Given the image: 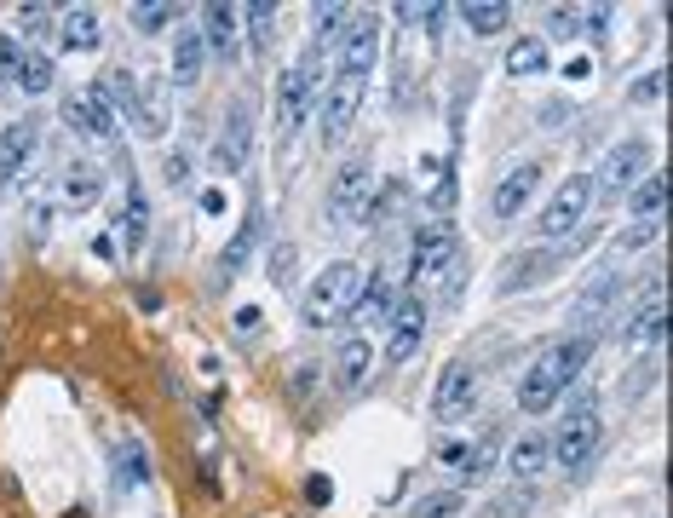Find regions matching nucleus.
<instances>
[{"mask_svg":"<svg viewBox=\"0 0 673 518\" xmlns=\"http://www.w3.org/2000/svg\"><path fill=\"white\" fill-rule=\"evenodd\" d=\"M587 357H593V334H570V340L547 346V352H541V363L518 380V409H524V415L553 409V403L564 398V386L581 375V363H587Z\"/></svg>","mask_w":673,"mask_h":518,"instance_id":"obj_1","label":"nucleus"},{"mask_svg":"<svg viewBox=\"0 0 673 518\" xmlns=\"http://www.w3.org/2000/svg\"><path fill=\"white\" fill-rule=\"evenodd\" d=\"M363 288H369V271H363V265H351V259H334V265H328V271H317V277H311V288H305L300 323H305V329H334L340 317H351V311H357Z\"/></svg>","mask_w":673,"mask_h":518,"instance_id":"obj_2","label":"nucleus"},{"mask_svg":"<svg viewBox=\"0 0 673 518\" xmlns=\"http://www.w3.org/2000/svg\"><path fill=\"white\" fill-rule=\"evenodd\" d=\"M409 277H415V283H443L449 300L461 294V236H455V225H426V231L415 236Z\"/></svg>","mask_w":673,"mask_h":518,"instance_id":"obj_3","label":"nucleus"},{"mask_svg":"<svg viewBox=\"0 0 673 518\" xmlns=\"http://www.w3.org/2000/svg\"><path fill=\"white\" fill-rule=\"evenodd\" d=\"M323 70H328V52L323 47H305V58L282 75V87H277V127H282V139H294V133L305 127V116H311V93L323 87Z\"/></svg>","mask_w":673,"mask_h":518,"instance_id":"obj_4","label":"nucleus"},{"mask_svg":"<svg viewBox=\"0 0 673 518\" xmlns=\"http://www.w3.org/2000/svg\"><path fill=\"white\" fill-rule=\"evenodd\" d=\"M593 179L587 173H570V179H558V190L547 196V208H541V236L547 242H570V236L587 225V213H593Z\"/></svg>","mask_w":673,"mask_h":518,"instance_id":"obj_5","label":"nucleus"},{"mask_svg":"<svg viewBox=\"0 0 673 518\" xmlns=\"http://www.w3.org/2000/svg\"><path fill=\"white\" fill-rule=\"evenodd\" d=\"M553 444V461L564 472H581L587 461H593V449H599V409H593V398H576L570 409H564V421H558V438H547Z\"/></svg>","mask_w":673,"mask_h":518,"instance_id":"obj_6","label":"nucleus"},{"mask_svg":"<svg viewBox=\"0 0 673 518\" xmlns=\"http://www.w3.org/2000/svg\"><path fill=\"white\" fill-rule=\"evenodd\" d=\"M328 52H334V64H340L346 81H369L374 58H380V18H374V12H351L346 29H340V41Z\"/></svg>","mask_w":673,"mask_h":518,"instance_id":"obj_7","label":"nucleus"},{"mask_svg":"<svg viewBox=\"0 0 673 518\" xmlns=\"http://www.w3.org/2000/svg\"><path fill=\"white\" fill-rule=\"evenodd\" d=\"M369 190H374V173L363 156H351L340 173H334V190H328V213H334V225H357L363 213H369Z\"/></svg>","mask_w":673,"mask_h":518,"instance_id":"obj_8","label":"nucleus"},{"mask_svg":"<svg viewBox=\"0 0 673 518\" xmlns=\"http://www.w3.org/2000/svg\"><path fill=\"white\" fill-rule=\"evenodd\" d=\"M645 139H622L610 156H604V167L593 173V196H627V190L645 179Z\"/></svg>","mask_w":673,"mask_h":518,"instance_id":"obj_9","label":"nucleus"},{"mask_svg":"<svg viewBox=\"0 0 673 518\" xmlns=\"http://www.w3.org/2000/svg\"><path fill=\"white\" fill-rule=\"evenodd\" d=\"M478 409V369H466V363H449L438 375V392H432V415H438L443 426L466 421Z\"/></svg>","mask_w":673,"mask_h":518,"instance_id":"obj_10","label":"nucleus"},{"mask_svg":"<svg viewBox=\"0 0 673 518\" xmlns=\"http://www.w3.org/2000/svg\"><path fill=\"white\" fill-rule=\"evenodd\" d=\"M363 93H369V81L334 75V87H328V98H323V144H346L351 139L357 110H363Z\"/></svg>","mask_w":673,"mask_h":518,"instance_id":"obj_11","label":"nucleus"},{"mask_svg":"<svg viewBox=\"0 0 673 518\" xmlns=\"http://www.w3.org/2000/svg\"><path fill=\"white\" fill-rule=\"evenodd\" d=\"M535 190H541V162H518L507 179H495V190H489V219H501V225L518 219Z\"/></svg>","mask_w":673,"mask_h":518,"instance_id":"obj_12","label":"nucleus"},{"mask_svg":"<svg viewBox=\"0 0 673 518\" xmlns=\"http://www.w3.org/2000/svg\"><path fill=\"white\" fill-rule=\"evenodd\" d=\"M420 334H426V306H420V294L409 288V294H397L392 306V363H409V357L420 352Z\"/></svg>","mask_w":673,"mask_h":518,"instance_id":"obj_13","label":"nucleus"},{"mask_svg":"<svg viewBox=\"0 0 673 518\" xmlns=\"http://www.w3.org/2000/svg\"><path fill=\"white\" fill-rule=\"evenodd\" d=\"M248 150H254V110H248V104H236L231 116H225L219 144H213V162L225 167V173H242V167H248Z\"/></svg>","mask_w":673,"mask_h":518,"instance_id":"obj_14","label":"nucleus"},{"mask_svg":"<svg viewBox=\"0 0 673 518\" xmlns=\"http://www.w3.org/2000/svg\"><path fill=\"white\" fill-rule=\"evenodd\" d=\"M58 116H64V127L87 133V139H110V133H116V116H110V104H104L93 87H87V93H70L58 104Z\"/></svg>","mask_w":673,"mask_h":518,"instance_id":"obj_15","label":"nucleus"},{"mask_svg":"<svg viewBox=\"0 0 673 518\" xmlns=\"http://www.w3.org/2000/svg\"><path fill=\"white\" fill-rule=\"evenodd\" d=\"M58 47L64 52H98L104 47V18H98V6H70V12H58Z\"/></svg>","mask_w":673,"mask_h":518,"instance_id":"obj_16","label":"nucleus"},{"mask_svg":"<svg viewBox=\"0 0 673 518\" xmlns=\"http://www.w3.org/2000/svg\"><path fill=\"white\" fill-rule=\"evenodd\" d=\"M236 29H242V6H219V0L202 6V29H196V35H202V47H208V52L231 58V52L242 47V35H236Z\"/></svg>","mask_w":673,"mask_h":518,"instance_id":"obj_17","label":"nucleus"},{"mask_svg":"<svg viewBox=\"0 0 673 518\" xmlns=\"http://www.w3.org/2000/svg\"><path fill=\"white\" fill-rule=\"evenodd\" d=\"M662 329H668V306H662V283H650L645 306L633 311V323L622 329L627 352H633V346H656V340H662Z\"/></svg>","mask_w":673,"mask_h":518,"instance_id":"obj_18","label":"nucleus"},{"mask_svg":"<svg viewBox=\"0 0 673 518\" xmlns=\"http://www.w3.org/2000/svg\"><path fill=\"white\" fill-rule=\"evenodd\" d=\"M259 231H265V213H248V219H242V231L225 242V254H219V288L242 277V265H248L254 248H259Z\"/></svg>","mask_w":673,"mask_h":518,"instance_id":"obj_19","label":"nucleus"},{"mask_svg":"<svg viewBox=\"0 0 673 518\" xmlns=\"http://www.w3.org/2000/svg\"><path fill=\"white\" fill-rule=\"evenodd\" d=\"M202 64H208L202 35H196V29H179V35H173V87H179V93H190V87L202 81Z\"/></svg>","mask_w":673,"mask_h":518,"instance_id":"obj_20","label":"nucleus"},{"mask_svg":"<svg viewBox=\"0 0 673 518\" xmlns=\"http://www.w3.org/2000/svg\"><path fill=\"white\" fill-rule=\"evenodd\" d=\"M507 467H512V478H518V484H530V478H541V472L553 467V444H547V432H524V438L512 444Z\"/></svg>","mask_w":673,"mask_h":518,"instance_id":"obj_21","label":"nucleus"},{"mask_svg":"<svg viewBox=\"0 0 673 518\" xmlns=\"http://www.w3.org/2000/svg\"><path fill=\"white\" fill-rule=\"evenodd\" d=\"M35 156V121H12L6 133H0V190L18 179V167Z\"/></svg>","mask_w":673,"mask_h":518,"instance_id":"obj_22","label":"nucleus"},{"mask_svg":"<svg viewBox=\"0 0 673 518\" xmlns=\"http://www.w3.org/2000/svg\"><path fill=\"white\" fill-rule=\"evenodd\" d=\"M116 236H121L127 254H139L144 236H150V202H144L139 185H127V202H121V213H116Z\"/></svg>","mask_w":673,"mask_h":518,"instance_id":"obj_23","label":"nucleus"},{"mask_svg":"<svg viewBox=\"0 0 673 518\" xmlns=\"http://www.w3.org/2000/svg\"><path fill=\"white\" fill-rule=\"evenodd\" d=\"M553 259L558 254H541V248H535V254H518V259H512V271L501 277V294H524L530 283L553 277Z\"/></svg>","mask_w":673,"mask_h":518,"instance_id":"obj_24","label":"nucleus"},{"mask_svg":"<svg viewBox=\"0 0 673 518\" xmlns=\"http://www.w3.org/2000/svg\"><path fill=\"white\" fill-rule=\"evenodd\" d=\"M461 18H466V29H472V35H501V29H507V18H512V6L507 0H472V6H461Z\"/></svg>","mask_w":673,"mask_h":518,"instance_id":"obj_25","label":"nucleus"},{"mask_svg":"<svg viewBox=\"0 0 673 518\" xmlns=\"http://www.w3.org/2000/svg\"><path fill=\"white\" fill-rule=\"evenodd\" d=\"M627 196H633V219H662V202H668V173H645V179L627 190Z\"/></svg>","mask_w":673,"mask_h":518,"instance_id":"obj_26","label":"nucleus"},{"mask_svg":"<svg viewBox=\"0 0 673 518\" xmlns=\"http://www.w3.org/2000/svg\"><path fill=\"white\" fill-rule=\"evenodd\" d=\"M334 363H340V380H346V386H363V380L374 375V352H369V340H363V334H357V340H346Z\"/></svg>","mask_w":673,"mask_h":518,"instance_id":"obj_27","label":"nucleus"},{"mask_svg":"<svg viewBox=\"0 0 673 518\" xmlns=\"http://www.w3.org/2000/svg\"><path fill=\"white\" fill-rule=\"evenodd\" d=\"M547 70V41L541 35H524L507 47V75H541Z\"/></svg>","mask_w":673,"mask_h":518,"instance_id":"obj_28","label":"nucleus"},{"mask_svg":"<svg viewBox=\"0 0 673 518\" xmlns=\"http://www.w3.org/2000/svg\"><path fill=\"white\" fill-rule=\"evenodd\" d=\"M98 196H104V179H98L93 167H70L64 173V202L70 208H93Z\"/></svg>","mask_w":673,"mask_h":518,"instance_id":"obj_29","label":"nucleus"},{"mask_svg":"<svg viewBox=\"0 0 673 518\" xmlns=\"http://www.w3.org/2000/svg\"><path fill=\"white\" fill-rule=\"evenodd\" d=\"M12 81H18L29 98L52 93V58H47V52H24V64H18V75H12Z\"/></svg>","mask_w":673,"mask_h":518,"instance_id":"obj_30","label":"nucleus"},{"mask_svg":"<svg viewBox=\"0 0 673 518\" xmlns=\"http://www.w3.org/2000/svg\"><path fill=\"white\" fill-rule=\"evenodd\" d=\"M93 93L104 98V104H121L127 116H139V87H133V75H127V70H110V75H104V81L93 87Z\"/></svg>","mask_w":673,"mask_h":518,"instance_id":"obj_31","label":"nucleus"},{"mask_svg":"<svg viewBox=\"0 0 673 518\" xmlns=\"http://www.w3.org/2000/svg\"><path fill=\"white\" fill-rule=\"evenodd\" d=\"M242 24H248V47L265 52V47H271V24H277V6H271V0H254V6H242Z\"/></svg>","mask_w":673,"mask_h":518,"instance_id":"obj_32","label":"nucleus"},{"mask_svg":"<svg viewBox=\"0 0 673 518\" xmlns=\"http://www.w3.org/2000/svg\"><path fill=\"white\" fill-rule=\"evenodd\" d=\"M346 18H351V6H317V41L311 47H334L340 41V29H346Z\"/></svg>","mask_w":673,"mask_h":518,"instance_id":"obj_33","label":"nucleus"},{"mask_svg":"<svg viewBox=\"0 0 673 518\" xmlns=\"http://www.w3.org/2000/svg\"><path fill=\"white\" fill-rule=\"evenodd\" d=\"M610 294H616V271H604V277H599V288H593V294H581V317L593 323V317H599V311L610 306Z\"/></svg>","mask_w":673,"mask_h":518,"instance_id":"obj_34","label":"nucleus"},{"mask_svg":"<svg viewBox=\"0 0 673 518\" xmlns=\"http://www.w3.org/2000/svg\"><path fill=\"white\" fill-rule=\"evenodd\" d=\"M133 24H139L144 35H162V29L173 24V6H133Z\"/></svg>","mask_w":673,"mask_h":518,"instance_id":"obj_35","label":"nucleus"},{"mask_svg":"<svg viewBox=\"0 0 673 518\" xmlns=\"http://www.w3.org/2000/svg\"><path fill=\"white\" fill-rule=\"evenodd\" d=\"M656 236H662V219H639L633 231H622V242H616V248H622V254H633V248H645V242H656Z\"/></svg>","mask_w":673,"mask_h":518,"instance_id":"obj_36","label":"nucleus"},{"mask_svg":"<svg viewBox=\"0 0 673 518\" xmlns=\"http://www.w3.org/2000/svg\"><path fill=\"white\" fill-rule=\"evenodd\" d=\"M662 93H668V70H650L645 81H633V104H656Z\"/></svg>","mask_w":673,"mask_h":518,"instance_id":"obj_37","label":"nucleus"},{"mask_svg":"<svg viewBox=\"0 0 673 518\" xmlns=\"http://www.w3.org/2000/svg\"><path fill=\"white\" fill-rule=\"evenodd\" d=\"M380 306H386V283H380V277H369V288H363V300H357V311H351V317H357V323H369Z\"/></svg>","mask_w":673,"mask_h":518,"instance_id":"obj_38","label":"nucleus"},{"mask_svg":"<svg viewBox=\"0 0 673 518\" xmlns=\"http://www.w3.org/2000/svg\"><path fill=\"white\" fill-rule=\"evenodd\" d=\"M455 513H461V495L443 490V495H426V507H420L415 518H455Z\"/></svg>","mask_w":673,"mask_h":518,"instance_id":"obj_39","label":"nucleus"},{"mask_svg":"<svg viewBox=\"0 0 673 518\" xmlns=\"http://www.w3.org/2000/svg\"><path fill=\"white\" fill-rule=\"evenodd\" d=\"M547 24H553L558 41H570V35L581 29V12H576V6H553V12H547Z\"/></svg>","mask_w":673,"mask_h":518,"instance_id":"obj_40","label":"nucleus"},{"mask_svg":"<svg viewBox=\"0 0 673 518\" xmlns=\"http://www.w3.org/2000/svg\"><path fill=\"white\" fill-rule=\"evenodd\" d=\"M305 501H311V507H328V501H334V478H328V472H311V478H305Z\"/></svg>","mask_w":673,"mask_h":518,"instance_id":"obj_41","label":"nucleus"},{"mask_svg":"<svg viewBox=\"0 0 673 518\" xmlns=\"http://www.w3.org/2000/svg\"><path fill=\"white\" fill-rule=\"evenodd\" d=\"M438 461H443V467H455V472H466V467H472V444H461V438H449V444L438 449Z\"/></svg>","mask_w":673,"mask_h":518,"instance_id":"obj_42","label":"nucleus"},{"mask_svg":"<svg viewBox=\"0 0 673 518\" xmlns=\"http://www.w3.org/2000/svg\"><path fill=\"white\" fill-rule=\"evenodd\" d=\"M455 196H461V185H455V167H449V173H443V185L432 190V208H438V213H455Z\"/></svg>","mask_w":673,"mask_h":518,"instance_id":"obj_43","label":"nucleus"},{"mask_svg":"<svg viewBox=\"0 0 673 518\" xmlns=\"http://www.w3.org/2000/svg\"><path fill=\"white\" fill-rule=\"evenodd\" d=\"M18 64H24L18 41H12V35H0V81H12V75H18Z\"/></svg>","mask_w":673,"mask_h":518,"instance_id":"obj_44","label":"nucleus"},{"mask_svg":"<svg viewBox=\"0 0 673 518\" xmlns=\"http://www.w3.org/2000/svg\"><path fill=\"white\" fill-rule=\"evenodd\" d=\"M52 18H58L52 6H18V24H24V29H35V35H41V29L52 24Z\"/></svg>","mask_w":673,"mask_h":518,"instance_id":"obj_45","label":"nucleus"},{"mask_svg":"<svg viewBox=\"0 0 673 518\" xmlns=\"http://www.w3.org/2000/svg\"><path fill=\"white\" fill-rule=\"evenodd\" d=\"M162 173H167V185H185V179H190V156H185V150H173V156L162 162Z\"/></svg>","mask_w":673,"mask_h":518,"instance_id":"obj_46","label":"nucleus"},{"mask_svg":"<svg viewBox=\"0 0 673 518\" xmlns=\"http://www.w3.org/2000/svg\"><path fill=\"white\" fill-rule=\"evenodd\" d=\"M294 277V248H277L271 254V283H288Z\"/></svg>","mask_w":673,"mask_h":518,"instance_id":"obj_47","label":"nucleus"},{"mask_svg":"<svg viewBox=\"0 0 673 518\" xmlns=\"http://www.w3.org/2000/svg\"><path fill=\"white\" fill-rule=\"evenodd\" d=\"M530 513V495L518 490V495H507V507H501V518H524Z\"/></svg>","mask_w":673,"mask_h":518,"instance_id":"obj_48","label":"nucleus"},{"mask_svg":"<svg viewBox=\"0 0 673 518\" xmlns=\"http://www.w3.org/2000/svg\"><path fill=\"white\" fill-rule=\"evenodd\" d=\"M202 213H225V190H202Z\"/></svg>","mask_w":673,"mask_h":518,"instance_id":"obj_49","label":"nucleus"},{"mask_svg":"<svg viewBox=\"0 0 673 518\" xmlns=\"http://www.w3.org/2000/svg\"><path fill=\"white\" fill-rule=\"evenodd\" d=\"M593 70V64H587V58H570V64H564V81H581V75Z\"/></svg>","mask_w":673,"mask_h":518,"instance_id":"obj_50","label":"nucleus"}]
</instances>
